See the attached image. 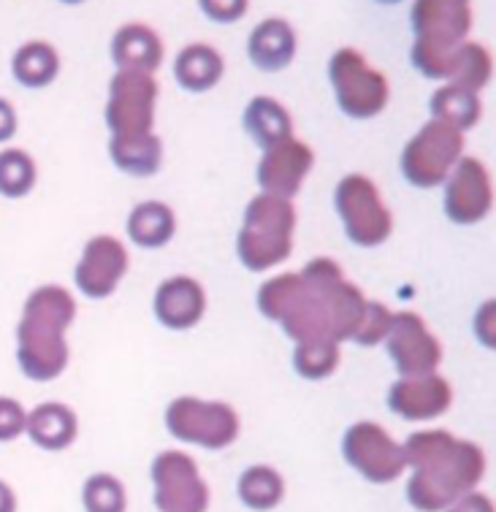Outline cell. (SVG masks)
I'll list each match as a JSON object with an SVG mask.
<instances>
[{
	"instance_id": "obj_1",
	"label": "cell",
	"mask_w": 496,
	"mask_h": 512,
	"mask_svg": "<svg viewBox=\"0 0 496 512\" xmlns=\"http://www.w3.org/2000/svg\"><path fill=\"white\" fill-rule=\"evenodd\" d=\"M402 447L407 466H412L407 499L415 510H448L461 496L475 491L486 475V456L480 445L456 439L448 431H415Z\"/></svg>"
},
{
	"instance_id": "obj_2",
	"label": "cell",
	"mask_w": 496,
	"mask_h": 512,
	"mask_svg": "<svg viewBox=\"0 0 496 512\" xmlns=\"http://www.w3.org/2000/svg\"><path fill=\"white\" fill-rule=\"evenodd\" d=\"M76 301L60 285H44L30 293L17 328V361L33 382H49L66 372V331L74 323Z\"/></svg>"
},
{
	"instance_id": "obj_3",
	"label": "cell",
	"mask_w": 496,
	"mask_h": 512,
	"mask_svg": "<svg viewBox=\"0 0 496 512\" xmlns=\"http://www.w3.org/2000/svg\"><path fill=\"white\" fill-rule=\"evenodd\" d=\"M412 66L426 79H448L450 63L467 44L472 6L464 0H418L412 6Z\"/></svg>"
},
{
	"instance_id": "obj_4",
	"label": "cell",
	"mask_w": 496,
	"mask_h": 512,
	"mask_svg": "<svg viewBox=\"0 0 496 512\" xmlns=\"http://www.w3.org/2000/svg\"><path fill=\"white\" fill-rule=\"evenodd\" d=\"M296 209L291 201L274 196H255L244 209L242 231L236 236V252L244 269L269 271L280 266L293 250Z\"/></svg>"
},
{
	"instance_id": "obj_5",
	"label": "cell",
	"mask_w": 496,
	"mask_h": 512,
	"mask_svg": "<svg viewBox=\"0 0 496 512\" xmlns=\"http://www.w3.org/2000/svg\"><path fill=\"white\" fill-rule=\"evenodd\" d=\"M337 106L350 120H372L388 106V79L366 63L358 49H339L328 63Z\"/></svg>"
},
{
	"instance_id": "obj_6",
	"label": "cell",
	"mask_w": 496,
	"mask_h": 512,
	"mask_svg": "<svg viewBox=\"0 0 496 512\" xmlns=\"http://www.w3.org/2000/svg\"><path fill=\"white\" fill-rule=\"evenodd\" d=\"M461 155H464V133L445 122L431 120L404 144L399 166L412 187L429 190V187H440L448 179Z\"/></svg>"
},
{
	"instance_id": "obj_7",
	"label": "cell",
	"mask_w": 496,
	"mask_h": 512,
	"mask_svg": "<svg viewBox=\"0 0 496 512\" xmlns=\"http://www.w3.org/2000/svg\"><path fill=\"white\" fill-rule=\"evenodd\" d=\"M334 206L345 233L356 247H377L394 231V217L380 198V190L364 174H347L334 190Z\"/></svg>"
},
{
	"instance_id": "obj_8",
	"label": "cell",
	"mask_w": 496,
	"mask_h": 512,
	"mask_svg": "<svg viewBox=\"0 0 496 512\" xmlns=\"http://www.w3.org/2000/svg\"><path fill=\"white\" fill-rule=\"evenodd\" d=\"M166 429L179 442L206 447V450H223L239 437V415L225 401L179 396L166 410Z\"/></svg>"
},
{
	"instance_id": "obj_9",
	"label": "cell",
	"mask_w": 496,
	"mask_h": 512,
	"mask_svg": "<svg viewBox=\"0 0 496 512\" xmlns=\"http://www.w3.org/2000/svg\"><path fill=\"white\" fill-rule=\"evenodd\" d=\"M342 456L358 475H364L369 483L385 485L394 483L407 469L404 447L391 439V434L372 420L353 423L342 439Z\"/></svg>"
},
{
	"instance_id": "obj_10",
	"label": "cell",
	"mask_w": 496,
	"mask_h": 512,
	"mask_svg": "<svg viewBox=\"0 0 496 512\" xmlns=\"http://www.w3.org/2000/svg\"><path fill=\"white\" fill-rule=\"evenodd\" d=\"M158 82L147 74L117 71L109 84L106 101V125L112 136H144L155 125Z\"/></svg>"
},
{
	"instance_id": "obj_11",
	"label": "cell",
	"mask_w": 496,
	"mask_h": 512,
	"mask_svg": "<svg viewBox=\"0 0 496 512\" xmlns=\"http://www.w3.org/2000/svg\"><path fill=\"white\" fill-rule=\"evenodd\" d=\"M155 507L160 512H206L209 485L198 472V464L179 450H166L152 464Z\"/></svg>"
},
{
	"instance_id": "obj_12",
	"label": "cell",
	"mask_w": 496,
	"mask_h": 512,
	"mask_svg": "<svg viewBox=\"0 0 496 512\" xmlns=\"http://www.w3.org/2000/svg\"><path fill=\"white\" fill-rule=\"evenodd\" d=\"M445 215L456 225H475L494 209V182L478 158H461L445 179Z\"/></svg>"
},
{
	"instance_id": "obj_13",
	"label": "cell",
	"mask_w": 496,
	"mask_h": 512,
	"mask_svg": "<svg viewBox=\"0 0 496 512\" xmlns=\"http://www.w3.org/2000/svg\"><path fill=\"white\" fill-rule=\"evenodd\" d=\"M385 347L394 361L399 377H423L434 374L442 361V345L431 334L421 315L399 312L394 315L391 331L385 336Z\"/></svg>"
},
{
	"instance_id": "obj_14",
	"label": "cell",
	"mask_w": 496,
	"mask_h": 512,
	"mask_svg": "<svg viewBox=\"0 0 496 512\" xmlns=\"http://www.w3.org/2000/svg\"><path fill=\"white\" fill-rule=\"evenodd\" d=\"M312 166H315L312 149L291 136L263 152L261 163H258V185L263 187L266 196L291 201L301 190Z\"/></svg>"
},
{
	"instance_id": "obj_15",
	"label": "cell",
	"mask_w": 496,
	"mask_h": 512,
	"mask_svg": "<svg viewBox=\"0 0 496 512\" xmlns=\"http://www.w3.org/2000/svg\"><path fill=\"white\" fill-rule=\"evenodd\" d=\"M128 271V252L114 236H93L76 263V288L87 298L112 296Z\"/></svg>"
},
{
	"instance_id": "obj_16",
	"label": "cell",
	"mask_w": 496,
	"mask_h": 512,
	"mask_svg": "<svg viewBox=\"0 0 496 512\" xmlns=\"http://www.w3.org/2000/svg\"><path fill=\"white\" fill-rule=\"evenodd\" d=\"M453 401V388L440 374L423 377H399L388 391V407L404 420H434L445 415Z\"/></svg>"
},
{
	"instance_id": "obj_17",
	"label": "cell",
	"mask_w": 496,
	"mask_h": 512,
	"mask_svg": "<svg viewBox=\"0 0 496 512\" xmlns=\"http://www.w3.org/2000/svg\"><path fill=\"white\" fill-rule=\"evenodd\" d=\"M206 312V293L193 277H171L155 293V317L171 331L198 326Z\"/></svg>"
},
{
	"instance_id": "obj_18",
	"label": "cell",
	"mask_w": 496,
	"mask_h": 512,
	"mask_svg": "<svg viewBox=\"0 0 496 512\" xmlns=\"http://www.w3.org/2000/svg\"><path fill=\"white\" fill-rule=\"evenodd\" d=\"M112 60L120 71L152 76L163 63V41L150 25L131 22L114 33Z\"/></svg>"
},
{
	"instance_id": "obj_19",
	"label": "cell",
	"mask_w": 496,
	"mask_h": 512,
	"mask_svg": "<svg viewBox=\"0 0 496 512\" xmlns=\"http://www.w3.org/2000/svg\"><path fill=\"white\" fill-rule=\"evenodd\" d=\"M247 55H250V63L266 74H277L291 66L296 57V33L291 22L280 17L258 22L247 41Z\"/></svg>"
},
{
	"instance_id": "obj_20",
	"label": "cell",
	"mask_w": 496,
	"mask_h": 512,
	"mask_svg": "<svg viewBox=\"0 0 496 512\" xmlns=\"http://www.w3.org/2000/svg\"><path fill=\"white\" fill-rule=\"evenodd\" d=\"M25 431L41 450H66L74 445L76 434H79V420L68 404L44 401L28 415Z\"/></svg>"
},
{
	"instance_id": "obj_21",
	"label": "cell",
	"mask_w": 496,
	"mask_h": 512,
	"mask_svg": "<svg viewBox=\"0 0 496 512\" xmlns=\"http://www.w3.org/2000/svg\"><path fill=\"white\" fill-rule=\"evenodd\" d=\"M242 120L247 136H250L263 152L293 136L291 114H288V109H285L277 98H269V95H258V98H253V101L247 103Z\"/></svg>"
},
{
	"instance_id": "obj_22",
	"label": "cell",
	"mask_w": 496,
	"mask_h": 512,
	"mask_svg": "<svg viewBox=\"0 0 496 512\" xmlns=\"http://www.w3.org/2000/svg\"><path fill=\"white\" fill-rule=\"evenodd\" d=\"M225 63L220 52L209 44H190L179 52L177 63H174V76L182 90L188 93H206L217 87L223 79Z\"/></svg>"
},
{
	"instance_id": "obj_23",
	"label": "cell",
	"mask_w": 496,
	"mask_h": 512,
	"mask_svg": "<svg viewBox=\"0 0 496 512\" xmlns=\"http://www.w3.org/2000/svg\"><path fill=\"white\" fill-rule=\"evenodd\" d=\"M109 155L112 163L131 177L147 179L158 174L160 163H163V141L155 133H144V136H112L109 141Z\"/></svg>"
},
{
	"instance_id": "obj_24",
	"label": "cell",
	"mask_w": 496,
	"mask_h": 512,
	"mask_svg": "<svg viewBox=\"0 0 496 512\" xmlns=\"http://www.w3.org/2000/svg\"><path fill=\"white\" fill-rule=\"evenodd\" d=\"M177 220L163 201H144L128 217V236L141 250H158L174 239Z\"/></svg>"
},
{
	"instance_id": "obj_25",
	"label": "cell",
	"mask_w": 496,
	"mask_h": 512,
	"mask_svg": "<svg viewBox=\"0 0 496 512\" xmlns=\"http://www.w3.org/2000/svg\"><path fill=\"white\" fill-rule=\"evenodd\" d=\"M11 71L22 87L41 90L55 82V76L60 74V55L47 41H28L17 49V55L11 60Z\"/></svg>"
},
{
	"instance_id": "obj_26",
	"label": "cell",
	"mask_w": 496,
	"mask_h": 512,
	"mask_svg": "<svg viewBox=\"0 0 496 512\" xmlns=\"http://www.w3.org/2000/svg\"><path fill=\"white\" fill-rule=\"evenodd\" d=\"M429 112L437 122H445L450 128L464 133L478 125L483 106H480V98L475 93H469L464 87H456V84H445L431 95Z\"/></svg>"
},
{
	"instance_id": "obj_27",
	"label": "cell",
	"mask_w": 496,
	"mask_h": 512,
	"mask_svg": "<svg viewBox=\"0 0 496 512\" xmlns=\"http://www.w3.org/2000/svg\"><path fill=\"white\" fill-rule=\"evenodd\" d=\"M282 496H285V480L272 466H250L239 477V499L253 512L274 510L282 502Z\"/></svg>"
},
{
	"instance_id": "obj_28",
	"label": "cell",
	"mask_w": 496,
	"mask_h": 512,
	"mask_svg": "<svg viewBox=\"0 0 496 512\" xmlns=\"http://www.w3.org/2000/svg\"><path fill=\"white\" fill-rule=\"evenodd\" d=\"M494 76V60H491V52L486 47H480L475 41H467L461 44L453 63H450L448 71V84H456V87H464L469 93L478 95Z\"/></svg>"
},
{
	"instance_id": "obj_29",
	"label": "cell",
	"mask_w": 496,
	"mask_h": 512,
	"mask_svg": "<svg viewBox=\"0 0 496 512\" xmlns=\"http://www.w3.org/2000/svg\"><path fill=\"white\" fill-rule=\"evenodd\" d=\"M339 366V345L331 339H312L301 342L293 350V369L299 377L309 382L326 380L337 372Z\"/></svg>"
},
{
	"instance_id": "obj_30",
	"label": "cell",
	"mask_w": 496,
	"mask_h": 512,
	"mask_svg": "<svg viewBox=\"0 0 496 512\" xmlns=\"http://www.w3.org/2000/svg\"><path fill=\"white\" fill-rule=\"evenodd\" d=\"M36 185V163L22 149L0 152V196L22 198Z\"/></svg>"
},
{
	"instance_id": "obj_31",
	"label": "cell",
	"mask_w": 496,
	"mask_h": 512,
	"mask_svg": "<svg viewBox=\"0 0 496 512\" xmlns=\"http://www.w3.org/2000/svg\"><path fill=\"white\" fill-rule=\"evenodd\" d=\"M82 504L87 512H125L128 507L125 485L106 472L87 477L85 488H82Z\"/></svg>"
},
{
	"instance_id": "obj_32",
	"label": "cell",
	"mask_w": 496,
	"mask_h": 512,
	"mask_svg": "<svg viewBox=\"0 0 496 512\" xmlns=\"http://www.w3.org/2000/svg\"><path fill=\"white\" fill-rule=\"evenodd\" d=\"M391 323H394V312L380 304V301H366L364 317H361V326L356 328V334L350 342H358L364 347H375L380 342H385V336L391 331Z\"/></svg>"
},
{
	"instance_id": "obj_33",
	"label": "cell",
	"mask_w": 496,
	"mask_h": 512,
	"mask_svg": "<svg viewBox=\"0 0 496 512\" xmlns=\"http://www.w3.org/2000/svg\"><path fill=\"white\" fill-rule=\"evenodd\" d=\"M28 415L22 410V404L9 396H0V442H11L25 431Z\"/></svg>"
},
{
	"instance_id": "obj_34",
	"label": "cell",
	"mask_w": 496,
	"mask_h": 512,
	"mask_svg": "<svg viewBox=\"0 0 496 512\" xmlns=\"http://www.w3.org/2000/svg\"><path fill=\"white\" fill-rule=\"evenodd\" d=\"M201 9L206 11V17L215 19V22H236V19L244 17V11H247V3H244V0H236V3L206 0V3H201Z\"/></svg>"
},
{
	"instance_id": "obj_35",
	"label": "cell",
	"mask_w": 496,
	"mask_h": 512,
	"mask_svg": "<svg viewBox=\"0 0 496 512\" xmlns=\"http://www.w3.org/2000/svg\"><path fill=\"white\" fill-rule=\"evenodd\" d=\"M448 512H494V502L488 496L469 491L467 496H461L459 502L450 504Z\"/></svg>"
},
{
	"instance_id": "obj_36",
	"label": "cell",
	"mask_w": 496,
	"mask_h": 512,
	"mask_svg": "<svg viewBox=\"0 0 496 512\" xmlns=\"http://www.w3.org/2000/svg\"><path fill=\"white\" fill-rule=\"evenodd\" d=\"M494 301H488V304H483L478 312V317H475V331H478L480 342L488 347H494Z\"/></svg>"
},
{
	"instance_id": "obj_37",
	"label": "cell",
	"mask_w": 496,
	"mask_h": 512,
	"mask_svg": "<svg viewBox=\"0 0 496 512\" xmlns=\"http://www.w3.org/2000/svg\"><path fill=\"white\" fill-rule=\"evenodd\" d=\"M14 133H17V112L6 98H0V144L14 139Z\"/></svg>"
},
{
	"instance_id": "obj_38",
	"label": "cell",
	"mask_w": 496,
	"mask_h": 512,
	"mask_svg": "<svg viewBox=\"0 0 496 512\" xmlns=\"http://www.w3.org/2000/svg\"><path fill=\"white\" fill-rule=\"evenodd\" d=\"M0 512H17V496L3 480H0Z\"/></svg>"
}]
</instances>
